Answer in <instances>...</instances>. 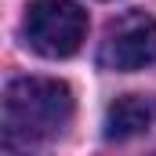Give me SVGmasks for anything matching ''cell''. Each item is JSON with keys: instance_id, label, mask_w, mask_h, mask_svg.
I'll return each mask as SVG.
<instances>
[{"instance_id": "1", "label": "cell", "mask_w": 156, "mask_h": 156, "mask_svg": "<svg viewBox=\"0 0 156 156\" xmlns=\"http://www.w3.org/2000/svg\"><path fill=\"white\" fill-rule=\"evenodd\" d=\"M73 120V91L55 76H18L4 91L7 149L55 138Z\"/></svg>"}, {"instance_id": "2", "label": "cell", "mask_w": 156, "mask_h": 156, "mask_svg": "<svg viewBox=\"0 0 156 156\" xmlns=\"http://www.w3.org/2000/svg\"><path fill=\"white\" fill-rule=\"evenodd\" d=\"M22 37L44 58H69L87 37V11L73 0H29Z\"/></svg>"}, {"instance_id": "3", "label": "cell", "mask_w": 156, "mask_h": 156, "mask_svg": "<svg viewBox=\"0 0 156 156\" xmlns=\"http://www.w3.org/2000/svg\"><path fill=\"white\" fill-rule=\"evenodd\" d=\"M98 66L113 73H134L156 66V18L145 11H127L113 18L98 47Z\"/></svg>"}, {"instance_id": "4", "label": "cell", "mask_w": 156, "mask_h": 156, "mask_svg": "<svg viewBox=\"0 0 156 156\" xmlns=\"http://www.w3.org/2000/svg\"><path fill=\"white\" fill-rule=\"evenodd\" d=\"M156 123V98L153 94H123L105 113V138L127 142L134 134H145Z\"/></svg>"}]
</instances>
